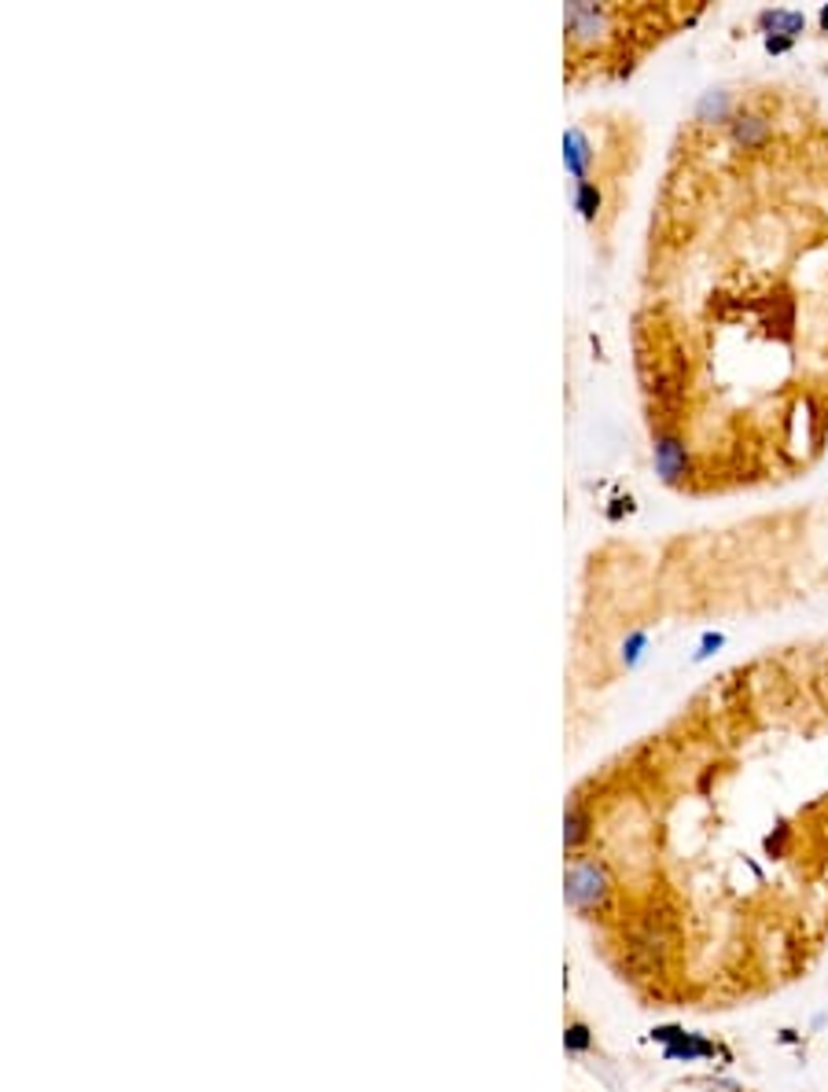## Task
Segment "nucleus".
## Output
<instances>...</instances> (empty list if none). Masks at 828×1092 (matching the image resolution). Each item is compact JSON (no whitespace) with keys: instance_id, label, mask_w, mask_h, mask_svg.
Masks as SVG:
<instances>
[{"instance_id":"nucleus-5","label":"nucleus","mask_w":828,"mask_h":1092,"mask_svg":"<svg viewBox=\"0 0 828 1092\" xmlns=\"http://www.w3.org/2000/svg\"><path fill=\"white\" fill-rule=\"evenodd\" d=\"M737 119V100L726 89H707L704 97L696 100V122L700 125H721Z\"/></svg>"},{"instance_id":"nucleus-12","label":"nucleus","mask_w":828,"mask_h":1092,"mask_svg":"<svg viewBox=\"0 0 828 1092\" xmlns=\"http://www.w3.org/2000/svg\"><path fill=\"white\" fill-rule=\"evenodd\" d=\"M817 19H821V26H828V4L821 8V15H817Z\"/></svg>"},{"instance_id":"nucleus-10","label":"nucleus","mask_w":828,"mask_h":1092,"mask_svg":"<svg viewBox=\"0 0 828 1092\" xmlns=\"http://www.w3.org/2000/svg\"><path fill=\"white\" fill-rule=\"evenodd\" d=\"M762 45H767L770 56H781V52H788L795 41L792 37H762Z\"/></svg>"},{"instance_id":"nucleus-4","label":"nucleus","mask_w":828,"mask_h":1092,"mask_svg":"<svg viewBox=\"0 0 828 1092\" xmlns=\"http://www.w3.org/2000/svg\"><path fill=\"white\" fill-rule=\"evenodd\" d=\"M593 144H590V136H585V130H568L563 133V166H568V173L574 177V181H590V166H593Z\"/></svg>"},{"instance_id":"nucleus-11","label":"nucleus","mask_w":828,"mask_h":1092,"mask_svg":"<svg viewBox=\"0 0 828 1092\" xmlns=\"http://www.w3.org/2000/svg\"><path fill=\"white\" fill-rule=\"evenodd\" d=\"M718 648H721V633H707V637H704V644H700V651H696V658L715 655Z\"/></svg>"},{"instance_id":"nucleus-1","label":"nucleus","mask_w":828,"mask_h":1092,"mask_svg":"<svg viewBox=\"0 0 828 1092\" xmlns=\"http://www.w3.org/2000/svg\"><path fill=\"white\" fill-rule=\"evenodd\" d=\"M652 460H656V471L667 486H678L681 479L693 475V460H689V449H685V438L674 435V430H656V442H652Z\"/></svg>"},{"instance_id":"nucleus-9","label":"nucleus","mask_w":828,"mask_h":1092,"mask_svg":"<svg viewBox=\"0 0 828 1092\" xmlns=\"http://www.w3.org/2000/svg\"><path fill=\"white\" fill-rule=\"evenodd\" d=\"M652 394H656V402L659 405H674L681 394H685V386L678 383V375H670V372H659L656 380H652Z\"/></svg>"},{"instance_id":"nucleus-8","label":"nucleus","mask_w":828,"mask_h":1092,"mask_svg":"<svg viewBox=\"0 0 828 1092\" xmlns=\"http://www.w3.org/2000/svg\"><path fill=\"white\" fill-rule=\"evenodd\" d=\"M645 648H648V629H634V633H626V640L618 644V658H623V666L634 669L645 658Z\"/></svg>"},{"instance_id":"nucleus-7","label":"nucleus","mask_w":828,"mask_h":1092,"mask_svg":"<svg viewBox=\"0 0 828 1092\" xmlns=\"http://www.w3.org/2000/svg\"><path fill=\"white\" fill-rule=\"evenodd\" d=\"M571 206L579 210V217L585 225H593L604 210V188L596 181H574L571 188Z\"/></svg>"},{"instance_id":"nucleus-3","label":"nucleus","mask_w":828,"mask_h":1092,"mask_svg":"<svg viewBox=\"0 0 828 1092\" xmlns=\"http://www.w3.org/2000/svg\"><path fill=\"white\" fill-rule=\"evenodd\" d=\"M770 136H773V125L767 114H759V111H737V119L729 122V140H732V148H740V151H759Z\"/></svg>"},{"instance_id":"nucleus-2","label":"nucleus","mask_w":828,"mask_h":1092,"mask_svg":"<svg viewBox=\"0 0 828 1092\" xmlns=\"http://www.w3.org/2000/svg\"><path fill=\"white\" fill-rule=\"evenodd\" d=\"M563 23H568L571 41L590 45V41L607 34V26H612V12H607L604 4H590V0H571V4L563 8Z\"/></svg>"},{"instance_id":"nucleus-6","label":"nucleus","mask_w":828,"mask_h":1092,"mask_svg":"<svg viewBox=\"0 0 828 1092\" xmlns=\"http://www.w3.org/2000/svg\"><path fill=\"white\" fill-rule=\"evenodd\" d=\"M759 26L767 37H799L806 30V15L803 12H792V8H767L759 12Z\"/></svg>"}]
</instances>
